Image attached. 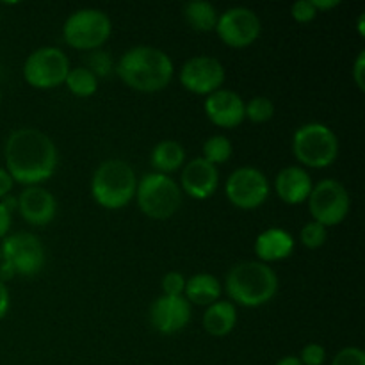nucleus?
I'll return each instance as SVG.
<instances>
[{"label":"nucleus","instance_id":"1","mask_svg":"<svg viewBox=\"0 0 365 365\" xmlns=\"http://www.w3.org/2000/svg\"><path fill=\"white\" fill-rule=\"evenodd\" d=\"M6 171L13 182L27 187L48 180L57 170L59 153L45 132L18 128L6 141Z\"/></svg>","mask_w":365,"mask_h":365},{"label":"nucleus","instance_id":"2","mask_svg":"<svg viewBox=\"0 0 365 365\" xmlns=\"http://www.w3.org/2000/svg\"><path fill=\"white\" fill-rule=\"evenodd\" d=\"M116 71L121 81L139 93H157L170 86L175 66L166 52L153 46H134L118 61Z\"/></svg>","mask_w":365,"mask_h":365},{"label":"nucleus","instance_id":"3","mask_svg":"<svg viewBox=\"0 0 365 365\" xmlns=\"http://www.w3.org/2000/svg\"><path fill=\"white\" fill-rule=\"evenodd\" d=\"M225 289L234 303L255 309L266 305L277 296L278 277L267 264L246 260L228 271Z\"/></svg>","mask_w":365,"mask_h":365},{"label":"nucleus","instance_id":"4","mask_svg":"<svg viewBox=\"0 0 365 365\" xmlns=\"http://www.w3.org/2000/svg\"><path fill=\"white\" fill-rule=\"evenodd\" d=\"M138 178L130 164L120 159H109L96 168L91 180V195L100 207L118 210L135 198Z\"/></svg>","mask_w":365,"mask_h":365},{"label":"nucleus","instance_id":"5","mask_svg":"<svg viewBox=\"0 0 365 365\" xmlns=\"http://www.w3.org/2000/svg\"><path fill=\"white\" fill-rule=\"evenodd\" d=\"M138 205L152 220H170L182 205V189L168 175L148 173L138 182Z\"/></svg>","mask_w":365,"mask_h":365},{"label":"nucleus","instance_id":"6","mask_svg":"<svg viewBox=\"0 0 365 365\" xmlns=\"http://www.w3.org/2000/svg\"><path fill=\"white\" fill-rule=\"evenodd\" d=\"M292 152L303 166L321 170L331 166L337 160L339 139L327 125L307 123L296 130Z\"/></svg>","mask_w":365,"mask_h":365},{"label":"nucleus","instance_id":"7","mask_svg":"<svg viewBox=\"0 0 365 365\" xmlns=\"http://www.w3.org/2000/svg\"><path fill=\"white\" fill-rule=\"evenodd\" d=\"M113 32L110 18L100 9H78L64 21L63 36L71 48L98 50L106 45Z\"/></svg>","mask_w":365,"mask_h":365},{"label":"nucleus","instance_id":"8","mask_svg":"<svg viewBox=\"0 0 365 365\" xmlns=\"http://www.w3.org/2000/svg\"><path fill=\"white\" fill-rule=\"evenodd\" d=\"M351 207L349 192L344 185L334 178H324L312 187L309 195V209L312 221L324 228L335 227L346 220Z\"/></svg>","mask_w":365,"mask_h":365},{"label":"nucleus","instance_id":"9","mask_svg":"<svg viewBox=\"0 0 365 365\" xmlns=\"http://www.w3.org/2000/svg\"><path fill=\"white\" fill-rule=\"evenodd\" d=\"M70 61L63 50L43 46L34 50L24 64V77L36 89H52L64 84L70 73Z\"/></svg>","mask_w":365,"mask_h":365},{"label":"nucleus","instance_id":"10","mask_svg":"<svg viewBox=\"0 0 365 365\" xmlns=\"http://www.w3.org/2000/svg\"><path fill=\"white\" fill-rule=\"evenodd\" d=\"M2 262L13 267L14 274L34 277L45 266V248L34 234L18 232V234L4 237Z\"/></svg>","mask_w":365,"mask_h":365},{"label":"nucleus","instance_id":"11","mask_svg":"<svg viewBox=\"0 0 365 365\" xmlns=\"http://www.w3.org/2000/svg\"><path fill=\"white\" fill-rule=\"evenodd\" d=\"M225 191L232 205L242 210H253L259 209L269 196V180L257 168L245 166L228 177Z\"/></svg>","mask_w":365,"mask_h":365},{"label":"nucleus","instance_id":"12","mask_svg":"<svg viewBox=\"0 0 365 365\" xmlns=\"http://www.w3.org/2000/svg\"><path fill=\"white\" fill-rule=\"evenodd\" d=\"M262 25L259 16L248 7H232L220 14L216 32L230 48H246L259 39Z\"/></svg>","mask_w":365,"mask_h":365},{"label":"nucleus","instance_id":"13","mask_svg":"<svg viewBox=\"0 0 365 365\" xmlns=\"http://www.w3.org/2000/svg\"><path fill=\"white\" fill-rule=\"evenodd\" d=\"M225 77V66L220 59L210 56H198L189 59L180 70V84L195 95L209 96L221 89Z\"/></svg>","mask_w":365,"mask_h":365},{"label":"nucleus","instance_id":"14","mask_svg":"<svg viewBox=\"0 0 365 365\" xmlns=\"http://www.w3.org/2000/svg\"><path fill=\"white\" fill-rule=\"evenodd\" d=\"M150 321L163 335H175L184 330L191 321V303L180 296H159L150 307Z\"/></svg>","mask_w":365,"mask_h":365},{"label":"nucleus","instance_id":"15","mask_svg":"<svg viewBox=\"0 0 365 365\" xmlns=\"http://www.w3.org/2000/svg\"><path fill=\"white\" fill-rule=\"evenodd\" d=\"M203 109L207 118L221 128H235L246 120L245 102L237 93L230 89H217L216 93L207 96Z\"/></svg>","mask_w":365,"mask_h":365},{"label":"nucleus","instance_id":"16","mask_svg":"<svg viewBox=\"0 0 365 365\" xmlns=\"http://www.w3.org/2000/svg\"><path fill=\"white\" fill-rule=\"evenodd\" d=\"M220 184V171L203 157L192 159L182 170L180 189L195 200H207L216 192Z\"/></svg>","mask_w":365,"mask_h":365},{"label":"nucleus","instance_id":"17","mask_svg":"<svg viewBox=\"0 0 365 365\" xmlns=\"http://www.w3.org/2000/svg\"><path fill=\"white\" fill-rule=\"evenodd\" d=\"M16 202L21 217L32 227H45L57 214L56 196L39 185L25 187Z\"/></svg>","mask_w":365,"mask_h":365},{"label":"nucleus","instance_id":"18","mask_svg":"<svg viewBox=\"0 0 365 365\" xmlns=\"http://www.w3.org/2000/svg\"><path fill=\"white\" fill-rule=\"evenodd\" d=\"M312 187L314 184L309 171L299 166L284 168L274 180V189H277L278 196L287 205H299V203L307 202Z\"/></svg>","mask_w":365,"mask_h":365},{"label":"nucleus","instance_id":"19","mask_svg":"<svg viewBox=\"0 0 365 365\" xmlns=\"http://www.w3.org/2000/svg\"><path fill=\"white\" fill-rule=\"evenodd\" d=\"M294 252V239L289 232L282 228H267L262 234H259L255 241V255L259 257V262L269 264L285 260Z\"/></svg>","mask_w":365,"mask_h":365},{"label":"nucleus","instance_id":"20","mask_svg":"<svg viewBox=\"0 0 365 365\" xmlns=\"http://www.w3.org/2000/svg\"><path fill=\"white\" fill-rule=\"evenodd\" d=\"M235 324H237V309L232 302L212 303L203 314V328L212 337H225L232 334Z\"/></svg>","mask_w":365,"mask_h":365},{"label":"nucleus","instance_id":"21","mask_svg":"<svg viewBox=\"0 0 365 365\" xmlns=\"http://www.w3.org/2000/svg\"><path fill=\"white\" fill-rule=\"evenodd\" d=\"M221 284L214 274L200 273L185 280V299L195 305H212L221 298Z\"/></svg>","mask_w":365,"mask_h":365},{"label":"nucleus","instance_id":"22","mask_svg":"<svg viewBox=\"0 0 365 365\" xmlns=\"http://www.w3.org/2000/svg\"><path fill=\"white\" fill-rule=\"evenodd\" d=\"M184 160V146L178 141H173V139L157 143L153 146L152 153H150V163H152V168L155 170V173L168 175V177H170V173H175V171L180 170Z\"/></svg>","mask_w":365,"mask_h":365},{"label":"nucleus","instance_id":"23","mask_svg":"<svg viewBox=\"0 0 365 365\" xmlns=\"http://www.w3.org/2000/svg\"><path fill=\"white\" fill-rule=\"evenodd\" d=\"M184 16L189 27L195 29L196 32H210L216 31L220 14H217L216 7L212 4L203 2V0H195V2L185 4Z\"/></svg>","mask_w":365,"mask_h":365},{"label":"nucleus","instance_id":"24","mask_svg":"<svg viewBox=\"0 0 365 365\" xmlns=\"http://www.w3.org/2000/svg\"><path fill=\"white\" fill-rule=\"evenodd\" d=\"M64 84L70 89L71 95L78 96V98H89L98 89V78L88 68H73L68 73Z\"/></svg>","mask_w":365,"mask_h":365},{"label":"nucleus","instance_id":"25","mask_svg":"<svg viewBox=\"0 0 365 365\" xmlns=\"http://www.w3.org/2000/svg\"><path fill=\"white\" fill-rule=\"evenodd\" d=\"M232 153H234V146H232L230 139L225 135H212L203 143V159L214 166L228 163Z\"/></svg>","mask_w":365,"mask_h":365},{"label":"nucleus","instance_id":"26","mask_svg":"<svg viewBox=\"0 0 365 365\" xmlns=\"http://www.w3.org/2000/svg\"><path fill=\"white\" fill-rule=\"evenodd\" d=\"M274 106L266 96H255L245 103V118H248L253 123H266L273 118Z\"/></svg>","mask_w":365,"mask_h":365},{"label":"nucleus","instance_id":"27","mask_svg":"<svg viewBox=\"0 0 365 365\" xmlns=\"http://www.w3.org/2000/svg\"><path fill=\"white\" fill-rule=\"evenodd\" d=\"M328 232L323 225L316 223V221H310L299 232V239H302L303 246L309 250H317L327 242Z\"/></svg>","mask_w":365,"mask_h":365},{"label":"nucleus","instance_id":"28","mask_svg":"<svg viewBox=\"0 0 365 365\" xmlns=\"http://www.w3.org/2000/svg\"><path fill=\"white\" fill-rule=\"evenodd\" d=\"M86 63H88V66L84 68H88L96 78L107 77L113 71V57H110L109 52H103V50H93L88 59H86Z\"/></svg>","mask_w":365,"mask_h":365},{"label":"nucleus","instance_id":"29","mask_svg":"<svg viewBox=\"0 0 365 365\" xmlns=\"http://www.w3.org/2000/svg\"><path fill=\"white\" fill-rule=\"evenodd\" d=\"M185 291V278L178 271H171L163 278V292L164 296L171 298H180Z\"/></svg>","mask_w":365,"mask_h":365},{"label":"nucleus","instance_id":"30","mask_svg":"<svg viewBox=\"0 0 365 365\" xmlns=\"http://www.w3.org/2000/svg\"><path fill=\"white\" fill-rule=\"evenodd\" d=\"M291 13L292 18H294L298 24H309V21H312L314 18L319 14L316 11V7H314L312 0H299V2H296L294 6L291 7Z\"/></svg>","mask_w":365,"mask_h":365},{"label":"nucleus","instance_id":"31","mask_svg":"<svg viewBox=\"0 0 365 365\" xmlns=\"http://www.w3.org/2000/svg\"><path fill=\"white\" fill-rule=\"evenodd\" d=\"M298 359L303 365H323L327 360V351L321 344H307Z\"/></svg>","mask_w":365,"mask_h":365},{"label":"nucleus","instance_id":"32","mask_svg":"<svg viewBox=\"0 0 365 365\" xmlns=\"http://www.w3.org/2000/svg\"><path fill=\"white\" fill-rule=\"evenodd\" d=\"M331 365H365V353L360 348H344L335 355Z\"/></svg>","mask_w":365,"mask_h":365},{"label":"nucleus","instance_id":"33","mask_svg":"<svg viewBox=\"0 0 365 365\" xmlns=\"http://www.w3.org/2000/svg\"><path fill=\"white\" fill-rule=\"evenodd\" d=\"M353 78H355V84L359 86L360 91H365V52L359 53L355 64H353Z\"/></svg>","mask_w":365,"mask_h":365},{"label":"nucleus","instance_id":"34","mask_svg":"<svg viewBox=\"0 0 365 365\" xmlns=\"http://www.w3.org/2000/svg\"><path fill=\"white\" fill-rule=\"evenodd\" d=\"M13 185H14L13 178H11V175L7 173L6 168H0V200H4L7 195H9Z\"/></svg>","mask_w":365,"mask_h":365},{"label":"nucleus","instance_id":"35","mask_svg":"<svg viewBox=\"0 0 365 365\" xmlns=\"http://www.w3.org/2000/svg\"><path fill=\"white\" fill-rule=\"evenodd\" d=\"M11 227V210L0 202V239H4Z\"/></svg>","mask_w":365,"mask_h":365},{"label":"nucleus","instance_id":"36","mask_svg":"<svg viewBox=\"0 0 365 365\" xmlns=\"http://www.w3.org/2000/svg\"><path fill=\"white\" fill-rule=\"evenodd\" d=\"M9 291H7L6 284L0 280V321L6 317L7 310H9Z\"/></svg>","mask_w":365,"mask_h":365},{"label":"nucleus","instance_id":"37","mask_svg":"<svg viewBox=\"0 0 365 365\" xmlns=\"http://www.w3.org/2000/svg\"><path fill=\"white\" fill-rule=\"evenodd\" d=\"M312 4L314 7H316L317 13H319V11L334 9V7H337L341 2H339V0H312Z\"/></svg>","mask_w":365,"mask_h":365},{"label":"nucleus","instance_id":"38","mask_svg":"<svg viewBox=\"0 0 365 365\" xmlns=\"http://www.w3.org/2000/svg\"><path fill=\"white\" fill-rule=\"evenodd\" d=\"M277 365H303V364L299 362L298 356H284V359L278 360Z\"/></svg>","mask_w":365,"mask_h":365},{"label":"nucleus","instance_id":"39","mask_svg":"<svg viewBox=\"0 0 365 365\" xmlns=\"http://www.w3.org/2000/svg\"><path fill=\"white\" fill-rule=\"evenodd\" d=\"M359 34L362 36H365V14H360V18H359Z\"/></svg>","mask_w":365,"mask_h":365},{"label":"nucleus","instance_id":"40","mask_svg":"<svg viewBox=\"0 0 365 365\" xmlns=\"http://www.w3.org/2000/svg\"><path fill=\"white\" fill-rule=\"evenodd\" d=\"M0 260H2V253H0Z\"/></svg>","mask_w":365,"mask_h":365},{"label":"nucleus","instance_id":"41","mask_svg":"<svg viewBox=\"0 0 365 365\" xmlns=\"http://www.w3.org/2000/svg\"><path fill=\"white\" fill-rule=\"evenodd\" d=\"M0 98H2V95H0Z\"/></svg>","mask_w":365,"mask_h":365}]
</instances>
